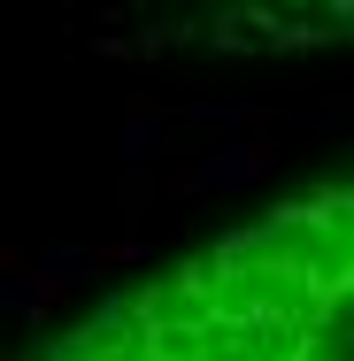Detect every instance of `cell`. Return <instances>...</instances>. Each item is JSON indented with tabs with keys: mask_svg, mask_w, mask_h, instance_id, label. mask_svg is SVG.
I'll return each instance as SVG.
<instances>
[{
	"mask_svg": "<svg viewBox=\"0 0 354 361\" xmlns=\"http://www.w3.org/2000/svg\"><path fill=\"white\" fill-rule=\"evenodd\" d=\"M31 361H354V177L216 231Z\"/></svg>",
	"mask_w": 354,
	"mask_h": 361,
	"instance_id": "obj_1",
	"label": "cell"
}]
</instances>
